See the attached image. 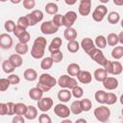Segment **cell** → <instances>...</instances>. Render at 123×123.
<instances>
[{"mask_svg":"<svg viewBox=\"0 0 123 123\" xmlns=\"http://www.w3.org/2000/svg\"><path fill=\"white\" fill-rule=\"evenodd\" d=\"M47 45V40L43 37H37L33 44L32 50H31V56L34 59H41L44 56V51L45 47Z\"/></svg>","mask_w":123,"mask_h":123,"instance_id":"cell-1","label":"cell"},{"mask_svg":"<svg viewBox=\"0 0 123 123\" xmlns=\"http://www.w3.org/2000/svg\"><path fill=\"white\" fill-rule=\"evenodd\" d=\"M93 113H94V116L96 117V119L98 121L104 123V122H107L109 120L110 115H111V111L106 106H100L94 110Z\"/></svg>","mask_w":123,"mask_h":123,"instance_id":"cell-2","label":"cell"},{"mask_svg":"<svg viewBox=\"0 0 123 123\" xmlns=\"http://www.w3.org/2000/svg\"><path fill=\"white\" fill-rule=\"evenodd\" d=\"M87 55L89 56L90 59H92L94 62H96L98 64L102 65L103 67L105 66V64H106L107 62H108V59L105 57L104 53H103L100 49H98V48H96V47H95L94 49H92Z\"/></svg>","mask_w":123,"mask_h":123,"instance_id":"cell-3","label":"cell"},{"mask_svg":"<svg viewBox=\"0 0 123 123\" xmlns=\"http://www.w3.org/2000/svg\"><path fill=\"white\" fill-rule=\"evenodd\" d=\"M108 73L112 74V75H119L122 73V64L119 62H111L109 61L107 62V63L105 64V66L103 67Z\"/></svg>","mask_w":123,"mask_h":123,"instance_id":"cell-4","label":"cell"},{"mask_svg":"<svg viewBox=\"0 0 123 123\" xmlns=\"http://www.w3.org/2000/svg\"><path fill=\"white\" fill-rule=\"evenodd\" d=\"M29 26H35L37 23L40 22L43 19V12L40 10H34L31 13H27L26 15Z\"/></svg>","mask_w":123,"mask_h":123,"instance_id":"cell-5","label":"cell"},{"mask_svg":"<svg viewBox=\"0 0 123 123\" xmlns=\"http://www.w3.org/2000/svg\"><path fill=\"white\" fill-rule=\"evenodd\" d=\"M38 84L43 85V86H45L49 88H52L57 85V80L53 76H51L50 74L43 73L38 78Z\"/></svg>","mask_w":123,"mask_h":123,"instance_id":"cell-6","label":"cell"},{"mask_svg":"<svg viewBox=\"0 0 123 123\" xmlns=\"http://www.w3.org/2000/svg\"><path fill=\"white\" fill-rule=\"evenodd\" d=\"M107 12H108V9L106 8L105 5H98L92 12V18L96 22H101L104 19Z\"/></svg>","mask_w":123,"mask_h":123,"instance_id":"cell-7","label":"cell"},{"mask_svg":"<svg viewBox=\"0 0 123 123\" xmlns=\"http://www.w3.org/2000/svg\"><path fill=\"white\" fill-rule=\"evenodd\" d=\"M54 112L57 116L61 117V118H67L69 115H70V110L69 108L62 104V103H60V104H57L54 108Z\"/></svg>","mask_w":123,"mask_h":123,"instance_id":"cell-8","label":"cell"},{"mask_svg":"<svg viewBox=\"0 0 123 123\" xmlns=\"http://www.w3.org/2000/svg\"><path fill=\"white\" fill-rule=\"evenodd\" d=\"M76 20H77V13L73 11H69L64 15H62V25L65 26L66 28H71Z\"/></svg>","mask_w":123,"mask_h":123,"instance_id":"cell-9","label":"cell"},{"mask_svg":"<svg viewBox=\"0 0 123 123\" xmlns=\"http://www.w3.org/2000/svg\"><path fill=\"white\" fill-rule=\"evenodd\" d=\"M58 30H59V28L53 24L52 20L45 21V22L41 23V25H40V31L44 35H53V34L57 33Z\"/></svg>","mask_w":123,"mask_h":123,"instance_id":"cell-10","label":"cell"},{"mask_svg":"<svg viewBox=\"0 0 123 123\" xmlns=\"http://www.w3.org/2000/svg\"><path fill=\"white\" fill-rule=\"evenodd\" d=\"M53 107V100L50 97H42L37 101V108L39 111L45 112Z\"/></svg>","mask_w":123,"mask_h":123,"instance_id":"cell-11","label":"cell"},{"mask_svg":"<svg viewBox=\"0 0 123 123\" xmlns=\"http://www.w3.org/2000/svg\"><path fill=\"white\" fill-rule=\"evenodd\" d=\"M79 13L83 16H86L89 14L91 11V1L90 0H81L79 4Z\"/></svg>","mask_w":123,"mask_h":123,"instance_id":"cell-12","label":"cell"},{"mask_svg":"<svg viewBox=\"0 0 123 123\" xmlns=\"http://www.w3.org/2000/svg\"><path fill=\"white\" fill-rule=\"evenodd\" d=\"M12 46V38L9 34L0 35V47L2 49H10Z\"/></svg>","mask_w":123,"mask_h":123,"instance_id":"cell-13","label":"cell"},{"mask_svg":"<svg viewBox=\"0 0 123 123\" xmlns=\"http://www.w3.org/2000/svg\"><path fill=\"white\" fill-rule=\"evenodd\" d=\"M102 83L104 87L109 90H113L118 86V80L114 77H107Z\"/></svg>","mask_w":123,"mask_h":123,"instance_id":"cell-14","label":"cell"},{"mask_svg":"<svg viewBox=\"0 0 123 123\" xmlns=\"http://www.w3.org/2000/svg\"><path fill=\"white\" fill-rule=\"evenodd\" d=\"M77 79L80 83L86 85L92 81V76H91L90 72H88L86 70H81L77 75Z\"/></svg>","mask_w":123,"mask_h":123,"instance_id":"cell-15","label":"cell"},{"mask_svg":"<svg viewBox=\"0 0 123 123\" xmlns=\"http://www.w3.org/2000/svg\"><path fill=\"white\" fill-rule=\"evenodd\" d=\"M81 46H82V48L84 49V51L86 54H88L92 49L95 48L94 42H93V40L90 37H85V38H83V40L81 41Z\"/></svg>","mask_w":123,"mask_h":123,"instance_id":"cell-16","label":"cell"},{"mask_svg":"<svg viewBox=\"0 0 123 123\" xmlns=\"http://www.w3.org/2000/svg\"><path fill=\"white\" fill-rule=\"evenodd\" d=\"M71 91L69 89H66V88H63V89H61L59 92H58V99L62 102V103H66L68 102L70 99H71Z\"/></svg>","mask_w":123,"mask_h":123,"instance_id":"cell-17","label":"cell"},{"mask_svg":"<svg viewBox=\"0 0 123 123\" xmlns=\"http://www.w3.org/2000/svg\"><path fill=\"white\" fill-rule=\"evenodd\" d=\"M62 44V38H60L59 37L53 38L52 41H51V43H50V45L48 46V50H49V52L52 53V52H55V51L60 50Z\"/></svg>","mask_w":123,"mask_h":123,"instance_id":"cell-18","label":"cell"},{"mask_svg":"<svg viewBox=\"0 0 123 123\" xmlns=\"http://www.w3.org/2000/svg\"><path fill=\"white\" fill-rule=\"evenodd\" d=\"M63 37L66 40L71 41V40H76L77 37V31L74 28H66L63 32Z\"/></svg>","mask_w":123,"mask_h":123,"instance_id":"cell-19","label":"cell"},{"mask_svg":"<svg viewBox=\"0 0 123 123\" xmlns=\"http://www.w3.org/2000/svg\"><path fill=\"white\" fill-rule=\"evenodd\" d=\"M23 76H24V79H25V80H27V81H29V82H33V81L37 80V71H36L35 69H33V68H28V69H26V70L24 71Z\"/></svg>","mask_w":123,"mask_h":123,"instance_id":"cell-20","label":"cell"},{"mask_svg":"<svg viewBox=\"0 0 123 123\" xmlns=\"http://www.w3.org/2000/svg\"><path fill=\"white\" fill-rule=\"evenodd\" d=\"M25 118L29 120H34L37 116V110L34 106H27V111L24 114Z\"/></svg>","mask_w":123,"mask_h":123,"instance_id":"cell-21","label":"cell"},{"mask_svg":"<svg viewBox=\"0 0 123 123\" xmlns=\"http://www.w3.org/2000/svg\"><path fill=\"white\" fill-rule=\"evenodd\" d=\"M94 78L96 81L98 82H103L107 77H108V72L104 69V68H97L95 71H94V74H93Z\"/></svg>","mask_w":123,"mask_h":123,"instance_id":"cell-22","label":"cell"},{"mask_svg":"<svg viewBox=\"0 0 123 123\" xmlns=\"http://www.w3.org/2000/svg\"><path fill=\"white\" fill-rule=\"evenodd\" d=\"M9 61L14 66V68L21 66L22 65V62H23V60H22L21 56L18 55V54H12V55H11L10 58H9Z\"/></svg>","mask_w":123,"mask_h":123,"instance_id":"cell-23","label":"cell"},{"mask_svg":"<svg viewBox=\"0 0 123 123\" xmlns=\"http://www.w3.org/2000/svg\"><path fill=\"white\" fill-rule=\"evenodd\" d=\"M42 95H43V92H42L40 89H38L37 86H36V87H33V88H31V89L29 90V96H30V98L33 99V100L38 101L39 99L42 98Z\"/></svg>","mask_w":123,"mask_h":123,"instance_id":"cell-24","label":"cell"},{"mask_svg":"<svg viewBox=\"0 0 123 123\" xmlns=\"http://www.w3.org/2000/svg\"><path fill=\"white\" fill-rule=\"evenodd\" d=\"M81 71L80 69V65L78 63H75V62H72V63H69V65L67 66V73L69 74V76H77L78 73Z\"/></svg>","mask_w":123,"mask_h":123,"instance_id":"cell-25","label":"cell"},{"mask_svg":"<svg viewBox=\"0 0 123 123\" xmlns=\"http://www.w3.org/2000/svg\"><path fill=\"white\" fill-rule=\"evenodd\" d=\"M58 11H59V8H58V5L56 3H53V2H49L45 5V12L48 13V14H52V15H55L58 13Z\"/></svg>","mask_w":123,"mask_h":123,"instance_id":"cell-26","label":"cell"},{"mask_svg":"<svg viewBox=\"0 0 123 123\" xmlns=\"http://www.w3.org/2000/svg\"><path fill=\"white\" fill-rule=\"evenodd\" d=\"M94 45L95 47H97L98 49H103L107 46V40H106V37L102 35L100 36H97L96 38H95V42H94Z\"/></svg>","mask_w":123,"mask_h":123,"instance_id":"cell-27","label":"cell"},{"mask_svg":"<svg viewBox=\"0 0 123 123\" xmlns=\"http://www.w3.org/2000/svg\"><path fill=\"white\" fill-rule=\"evenodd\" d=\"M70 79H71V77H69V75H62L59 78V80L57 81V84L62 88H67V86H68Z\"/></svg>","mask_w":123,"mask_h":123,"instance_id":"cell-28","label":"cell"},{"mask_svg":"<svg viewBox=\"0 0 123 123\" xmlns=\"http://www.w3.org/2000/svg\"><path fill=\"white\" fill-rule=\"evenodd\" d=\"M27 111V106L23 103H17L14 106V114L16 115H24Z\"/></svg>","mask_w":123,"mask_h":123,"instance_id":"cell-29","label":"cell"},{"mask_svg":"<svg viewBox=\"0 0 123 123\" xmlns=\"http://www.w3.org/2000/svg\"><path fill=\"white\" fill-rule=\"evenodd\" d=\"M70 112L74 113V114H80L83 111H82V108H81V104H80V101L79 100H76L74 102L71 103V106H70Z\"/></svg>","mask_w":123,"mask_h":123,"instance_id":"cell-30","label":"cell"},{"mask_svg":"<svg viewBox=\"0 0 123 123\" xmlns=\"http://www.w3.org/2000/svg\"><path fill=\"white\" fill-rule=\"evenodd\" d=\"M29 50V47L27 44H24V43H20L18 42L16 45H15V52L16 54L22 56V55H25Z\"/></svg>","mask_w":123,"mask_h":123,"instance_id":"cell-31","label":"cell"},{"mask_svg":"<svg viewBox=\"0 0 123 123\" xmlns=\"http://www.w3.org/2000/svg\"><path fill=\"white\" fill-rule=\"evenodd\" d=\"M111 57L115 60H119L123 57V46H114L111 51Z\"/></svg>","mask_w":123,"mask_h":123,"instance_id":"cell-32","label":"cell"},{"mask_svg":"<svg viewBox=\"0 0 123 123\" xmlns=\"http://www.w3.org/2000/svg\"><path fill=\"white\" fill-rule=\"evenodd\" d=\"M106 40H107V43L110 45V46H115L117 43H118V37L116 34L114 33H111L108 35V37H106Z\"/></svg>","mask_w":123,"mask_h":123,"instance_id":"cell-33","label":"cell"},{"mask_svg":"<svg viewBox=\"0 0 123 123\" xmlns=\"http://www.w3.org/2000/svg\"><path fill=\"white\" fill-rule=\"evenodd\" d=\"M2 69H3V71H4L5 73L11 74L12 72H13V70H14L15 68H14V66L11 63V62H10L9 60H5V61L3 62V63H2Z\"/></svg>","mask_w":123,"mask_h":123,"instance_id":"cell-34","label":"cell"},{"mask_svg":"<svg viewBox=\"0 0 123 123\" xmlns=\"http://www.w3.org/2000/svg\"><path fill=\"white\" fill-rule=\"evenodd\" d=\"M53 61L50 57H46V58H43L42 61L40 62V67L44 70H47V69H50L53 65Z\"/></svg>","mask_w":123,"mask_h":123,"instance_id":"cell-35","label":"cell"},{"mask_svg":"<svg viewBox=\"0 0 123 123\" xmlns=\"http://www.w3.org/2000/svg\"><path fill=\"white\" fill-rule=\"evenodd\" d=\"M120 20V15L117 12H111L108 14V21L111 24H116Z\"/></svg>","mask_w":123,"mask_h":123,"instance_id":"cell-36","label":"cell"},{"mask_svg":"<svg viewBox=\"0 0 123 123\" xmlns=\"http://www.w3.org/2000/svg\"><path fill=\"white\" fill-rule=\"evenodd\" d=\"M80 48V44L77 40H71V41H68L67 43V50L70 52V53H76L78 52Z\"/></svg>","mask_w":123,"mask_h":123,"instance_id":"cell-37","label":"cell"},{"mask_svg":"<svg viewBox=\"0 0 123 123\" xmlns=\"http://www.w3.org/2000/svg\"><path fill=\"white\" fill-rule=\"evenodd\" d=\"M80 104H81V108H82V111H88L92 108V103L87 98H85V99L81 100L80 101Z\"/></svg>","mask_w":123,"mask_h":123,"instance_id":"cell-38","label":"cell"},{"mask_svg":"<svg viewBox=\"0 0 123 123\" xmlns=\"http://www.w3.org/2000/svg\"><path fill=\"white\" fill-rule=\"evenodd\" d=\"M117 101V96L112 92H107L105 98V104L107 105H113Z\"/></svg>","mask_w":123,"mask_h":123,"instance_id":"cell-39","label":"cell"},{"mask_svg":"<svg viewBox=\"0 0 123 123\" xmlns=\"http://www.w3.org/2000/svg\"><path fill=\"white\" fill-rule=\"evenodd\" d=\"M53 61V62H61L62 61V58H63V55H62V52L61 50H58V51H55V52H52L51 53V57H50Z\"/></svg>","mask_w":123,"mask_h":123,"instance_id":"cell-40","label":"cell"},{"mask_svg":"<svg viewBox=\"0 0 123 123\" xmlns=\"http://www.w3.org/2000/svg\"><path fill=\"white\" fill-rule=\"evenodd\" d=\"M106 94H107V92L104 91V90H97V91L95 92V95H94L95 100H96L98 103H100V104H105Z\"/></svg>","mask_w":123,"mask_h":123,"instance_id":"cell-41","label":"cell"},{"mask_svg":"<svg viewBox=\"0 0 123 123\" xmlns=\"http://www.w3.org/2000/svg\"><path fill=\"white\" fill-rule=\"evenodd\" d=\"M71 94H72V96H74L75 98L79 99V98H82V97H83V95H84V90H83V88H82L81 86H75L74 88L71 89Z\"/></svg>","mask_w":123,"mask_h":123,"instance_id":"cell-42","label":"cell"},{"mask_svg":"<svg viewBox=\"0 0 123 123\" xmlns=\"http://www.w3.org/2000/svg\"><path fill=\"white\" fill-rule=\"evenodd\" d=\"M52 22H53V24L56 27L60 28L61 26H62V14H59V13L55 14L54 17H53V19H52Z\"/></svg>","mask_w":123,"mask_h":123,"instance_id":"cell-43","label":"cell"},{"mask_svg":"<svg viewBox=\"0 0 123 123\" xmlns=\"http://www.w3.org/2000/svg\"><path fill=\"white\" fill-rule=\"evenodd\" d=\"M15 23L12 21V20H7L4 24V28L5 30L8 32V33H11V32H13L14 28H15Z\"/></svg>","mask_w":123,"mask_h":123,"instance_id":"cell-44","label":"cell"},{"mask_svg":"<svg viewBox=\"0 0 123 123\" xmlns=\"http://www.w3.org/2000/svg\"><path fill=\"white\" fill-rule=\"evenodd\" d=\"M7 79L9 80V82H10L11 85H17L20 82V78L16 74H10Z\"/></svg>","mask_w":123,"mask_h":123,"instance_id":"cell-45","label":"cell"},{"mask_svg":"<svg viewBox=\"0 0 123 123\" xmlns=\"http://www.w3.org/2000/svg\"><path fill=\"white\" fill-rule=\"evenodd\" d=\"M10 82L8 79L2 78L0 79V91H6L10 86Z\"/></svg>","mask_w":123,"mask_h":123,"instance_id":"cell-46","label":"cell"},{"mask_svg":"<svg viewBox=\"0 0 123 123\" xmlns=\"http://www.w3.org/2000/svg\"><path fill=\"white\" fill-rule=\"evenodd\" d=\"M17 26L22 27L24 29H27L29 27V24H28V21H27L26 16H20L18 18V20H17Z\"/></svg>","mask_w":123,"mask_h":123,"instance_id":"cell-47","label":"cell"},{"mask_svg":"<svg viewBox=\"0 0 123 123\" xmlns=\"http://www.w3.org/2000/svg\"><path fill=\"white\" fill-rule=\"evenodd\" d=\"M30 38H31L30 34H29L27 31H26V32H24V34H23V35H21V36L18 37L19 42H20V43H24V44H27V43L30 41Z\"/></svg>","mask_w":123,"mask_h":123,"instance_id":"cell-48","label":"cell"},{"mask_svg":"<svg viewBox=\"0 0 123 123\" xmlns=\"http://www.w3.org/2000/svg\"><path fill=\"white\" fill-rule=\"evenodd\" d=\"M38 121H39V123H52L51 117L46 113H41L38 116Z\"/></svg>","mask_w":123,"mask_h":123,"instance_id":"cell-49","label":"cell"},{"mask_svg":"<svg viewBox=\"0 0 123 123\" xmlns=\"http://www.w3.org/2000/svg\"><path fill=\"white\" fill-rule=\"evenodd\" d=\"M36 6L35 0H23V7L26 10H32Z\"/></svg>","mask_w":123,"mask_h":123,"instance_id":"cell-50","label":"cell"},{"mask_svg":"<svg viewBox=\"0 0 123 123\" xmlns=\"http://www.w3.org/2000/svg\"><path fill=\"white\" fill-rule=\"evenodd\" d=\"M24 32H26V29H24V28H22V27H19V26H15V28H14V30H13V34H14V36L18 38L21 35H23L24 34Z\"/></svg>","mask_w":123,"mask_h":123,"instance_id":"cell-51","label":"cell"},{"mask_svg":"<svg viewBox=\"0 0 123 123\" xmlns=\"http://www.w3.org/2000/svg\"><path fill=\"white\" fill-rule=\"evenodd\" d=\"M14 106H15V104L12 103V102L7 103V114L8 115L14 114Z\"/></svg>","mask_w":123,"mask_h":123,"instance_id":"cell-52","label":"cell"},{"mask_svg":"<svg viewBox=\"0 0 123 123\" xmlns=\"http://www.w3.org/2000/svg\"><path fill=\"white\" fill-rule=\"evenodd\" d=\"M12 123H25V119L22 115H15L13 116Z\"/></svg>","mask_w":123,"mask_h":123,"instance_id":"cell-53","label":"cell"},{"mask_svg":"<svg viewBox=\"0 0 123 123\" xmlns=\"http://www.w3.org/2000/svg\"><path fill=\"white\" fill-rule=\"evenodd\" d=\"M78 86L77 80H75L74 78H72V77H71V79H70V81H69V83H68L67 88H68V89H72V88H74V87H75V86Z\"/></svg>","mask_w":123,"mask_h":123,"instance_id":"cell-54","label":"cell"},{"mask_svg":"<svg viewBox=\"0 0 123 123\" xmlns=\"http://www.w3.org/2000/svg\"><path fill=\"white\" fill-rule=\"evenodd\" d=\"M7 114V104L0 103V115H6Z\"/></svg>","mask_w":123,"mask_h":123,"instance_id":"cell-55","label":"cell"},{"mask_svg":"<svg viewBox=\"0 0 123 123\" xmlns=\"http://www.w3.org/2000/svg\"><path fill=\"white\" fill-rule=\"evenodd\" d=\"M37 87L38 88V89H40L42 92H46V91H49L51 88H49V87H47V86H43V85H40V84H37Z\"/></svg>","mask_w":123,"mask_h":123,"instance_id":"cell-56","label":"cell"},{"mask_svg":"<svg viewBox=\"0 0 123 123\" xmlns=\"http://www.w3.org/2000/svg\"><path fill=\"white\" fill-rule=\"evenodd\" d=\"M117 37H118V42L122 44L123 43V32H121Z\"/></svg>","mask_w":123,"mask_h":123,"instance_id":"cell-57","label":"cell"},{"mask_svg":"<svg viewBox=\"0 0 123 123\" xmlns=\"http://www.w3.org/2000/svg\"><path fill=\"white\" fill-rule=\"evenodd\" d=\"M75 123H87V122H86V120L84 119V118H79V119H77V120L75 121Z\"/></svg>","mask_w":123,"mask_h":123,"instance_id":"cell-58","label":"cell"},{"mask_svg":"<svg viewBox=\"0 0 123 123\" xmlns=\"http://www.w3.org/2000/svg\"><path fill=\"white\" fill-rule=\"evenodd\" d=\"M61 123H72V121H71L70 119H64V120H62Z\"/></svg>","mask_w":123,"mask_h":123,"instance_id":"cell-59","label":"cell"},{"mask_svg":"<svg viewBox=\"0 0 123 123\" xmlns=\"http://www.w3.org/2000/svg\"><path fill=\"white\" fill-rule=\"evenodd\" d=\"M113 3H114L115 5H123V1H120V2H118V1L114 0V1H113Z\"/></svg>","mask_w":123,"mask_h":123,"instance_id":"cell-60","label":"cell"},{"mask_svg":"<svg viewBox=\"0 0 123 123\" xmlns=\"http://www.w3.org/2000/svg\"><path fill=\"white\" fill-rule=\"evenodd\" d=\"M65 3H66L67 5H73V4H75V3H76V1H72V2H69V1H65Z\"/></svg>","mask_w":123,"mask_h":123,"instance_id":"cell-61","label":"cell"},{"mask_svg":"<svg viewBox=\"0 0 123 123\" xmlns=\"http://www.w3.org/2000/svg\"><path fill=\"white\" fill-rule=\"evenodd\" d=\"M19 2H20L19 0H18V1H12V3H13V4H15V3L17 4V3H19Z\"/></svg>","mask_w":123,"mask_h":123,"instance_id":"cell-62","label":"cell"}]
</instances>
